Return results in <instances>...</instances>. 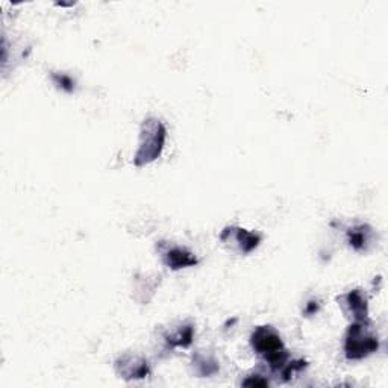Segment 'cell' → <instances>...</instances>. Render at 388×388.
<instances>
[{"label": "cell", "instance_id": "1", "mask_svg": "<svg viewBox=\"0 0 388 388\" xmlns=\"http://www.w3.org/2000/svg\"><path fill=\"white\" fill-rule=\"evenodd\" d=\"M251 343L254 351L264 356V360L270 364L273 369H282L287 364L288 353L284 347L280 334L272 326H260L252 334Z\"/></svg>", "mask_w": 388, "mask_h": 388}, {"label": "cell", "instance_id": "2", "mask_svg": "<svg viewBox=\"0 0 388 388\" xmlns=\"http://www.w3.org/2000/svg\"><path fill=\"white\" fill-rule=\"evenodd\" d=\"M165 142V127L156 118H147L142 126L140 147L135 155V165L142 167L154 163L161 155Z\"/></svg>", "mask_w": 388, "mask_h": 388}, {"label": "cell", "instance_id": "3", "mask_svg": "<svg viewBox=\"0 0 388 388\" xmlns=\"http://www.w3.org/2000/svg\"><path fill=\"white\" fill-rule=\"evenodd\" d=\"M365 323L367 322H356L347 332L344 351L349 360H363V358L377 351V346H380L377 337L369 331Z\"/></svg>", "mask_w": 388, "mask_h": 388}, {"label": "cell", "instance_id": "4", "mask_svg": "<svg viewBox=\"0 0 388 388\" xmlns=\"http://www.w3.org/2000/svg\"><path fill=\"white\" fill-rule=\"evenodd\" d=\"M220 238L225 244H232V247H237L242 254H251L261 242L260 235L247 232L242 227H226Z\"/></svg>", "mask_w": 388, "mask_h": 388}, {"label": "cell", "instance_id": "5", "mask_svg": "<svg viewBox=\"0 0 388 388\" xmlns=\"http://www.w3.org/2000/svg\"><path fill=\"white\" fill-rule=\"evenodd\" d=\"M338 302L343 306L346 314H349L355 322H367L369 320V310H367V299L360 290H353L342 297H338Z\"/></svg>", "mask_w": 388, "mask_h": 388}, {"label": "cell", "instance_id": "6", "mask_svg": "<svg viewBox=\"0 0 388 388\" xmlns=\"http://www.w3.org/2000/svg\"><path fill=\"white\" fill-rule=\"evenodd\" d=\"M117 373L125 380H142L149 375V365L146 361L135 356H123L115 363Z\"/></svg>", "mask_w": 388, "mask_h": 388}, {"label": "cell", "instance_id": "7", "mask_svg": "<svg viewBox=\"0 0 388 388\" xmlns=\"http://www.w3.org/2000/svg\"><path fill=\"white\" fill-rule=\"evenodd\" d=\"M163 258H164V263L170 268H173V270L190 267L197 263L192 252H188L184 247H177V246L168 247L167 251L163 252Z\"/></svg>", "mask_w": 388, "mask_h": 388}, {"label": "cell", "instance_id": "8", "mask_svg": "<svg viewBox=\"0 0 388 388\" xmlns=\"http://www.w3.org/2000/svg\"><path fill=\"white\" fill-rule=\"evenodd\" d=\"M193 340V327L187 326L179 330L173 337H168V343L172 346H188Z\"/></svg>", "mask_w": 388, "mask_h": 388}, {"label": "cell", "instance_id": "9", "mask_svg": "<svg viewBox=\"0 0 388 388\" xmlns=\"http://www.w3.org/2000/svg\"><path fill=\"white\" fill-rule=\"evenodd\" d=\"M349 242H351V246H353L355 249L364 247V244L367 243V231H364L363 226L360 227V230H353V231L351 230Z\"/></svg>", "mask_w": 388, "mask_h": 388}, {"label": "cell", "instance_id": "10", "mask_svg": "<svg viewBox=\"0 0 388 388\" xmlns=\"http://www.w3.org/2000/svg\"><path fill=\"white\" fill-rule=\"evenodd\" d=\"M243 385H246V387H268V381L263 380V376H260V375H254V376H249L247 380H244Z\"/></svg>", "mask_w": 388, "mask_h": 388}, {"label": "cell", "instance_id": "11", "mask_svg": "<svg viewBox=\"0 0 388 388\" xmlns=\"http://www.w3.org/2000/svg\"><path fill=\"white\" fill-rule=\"evenodd\" d=\"M54 79H55V81H58L56 84H63L61 87H63L64 89H67V92H73V81H72V79L68 77V76H64V75H61V76H59V75H54Z\"/></svg>", "mask_w": 388, "mask_h": 388}]
</instances>
